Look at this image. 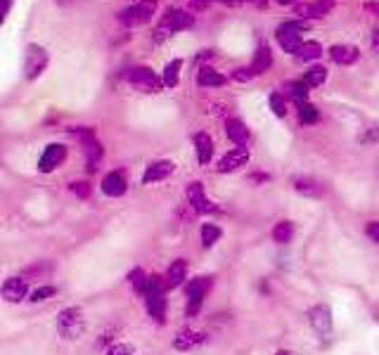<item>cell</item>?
I'll return each instance as SVG.
<instances>
[{
    "label": "cell",
    "instance_id": "cell-1",
    "mask_svg": "<svg viewBox=\"0 0 379 355\" xmlns=\"http://www.w3.org/2000/svg\"><path fill=\"white\" fill-rule=\"evenodd\" d=\"M194 24H197V15L190 12L187 8H174V5H171L157 19V26L152 28V43L162 45L169 41V38H174L176 33L194 28Z\"/></svg>",
    "mask_w": 379,
    "mask_h": 355
},
{
    "label": "cell",
    "instance_id": "cell-2",
    "mask_svg": "<svg viewBox=\"0 0 379 355\" xmlns=\"http://www.w3.org/2000/svg\"><path fill=\"white\" fill-rule=\"evenodd\" d=\"M308 21H301V19H285V21H280L278 26H275V31H273V38H275V43H278V48L283 50L285 55H296L298 53V48L303 45V41H306V36L303 33L308 31Z\"/></svg>",
    "mask_w": 379,
    "mask_h": 355
},
{
    "label": "cell",
    "instance_id": "cell-3",
    "mask_svg": "<svg viewBox=\"0 0 379 355\" xmlns=\"http://www.w3.org/2000/svg\"><path fill=\"white\" fill-rule=\"evenodd\" d=\"M157 12H159V0H133L128 8H124L121 12L117 15V21L124 28L133 31V28L147 26L149 21L157 17Z\"/></svg>",
    "mask_w": 379,
    "mask_h": 355
},
{
    "label": "cell",
    "instance_id": "cell-4",
    "mask_svg": "<svg viewBox=\"0 0 379 355\" xmlns=\"http://www.w3.org/2000/svg\"><path fill=\"white\" fill-rule=\"evenodd\" d=\"M126 83L133 90L142 95H159L164 93V81L162 73H157L152 67L147 64H133L126 71Z\"/></svg>",
    "mask_w": 379,
    "mask_h": 355
},
{
    "label": "cell",
    "instance_id": "cell-5",
    "mask_svg": "<svg viewBox=\"0 0 379 355\" xmlns=\"http://www.w3.org/2000/svg\"><path fill=\"white\" fill-rule=\"evenodd\" d=\"M85 327H88V322H85V315L78 306H67L57 313L55 329L65 341L81 339V336L85 334Z\"/></svg>",
    "mask_w": 379,
    "mask_h": 355
},
{
    "label": "cell",
    "instance_id": "cell-6",
    "mask_svg": "<svg viewBox=\"0 0 379 355\" xmlns=\"http://www.w3.org/2000/svg\"><path fill=\"white\" fill-rule=\"evenodd\" d=\"M50 64V53L41 43H28L24 48V62H22V71H24V81L33 83L45 73Z\"/></svg>",
    "mask_w": 379,
    "mask_h": 355
},
{
    "label": "cell",
    "instance_id": "cell-7",
    "mask_svg": "<svg viewBox=\"0 0 379 355\" xmlns=\"http://www.w3.org/2000/svg\"><path fill=\"white\" fill-rule=\"evenodd\" d=\"M69 159V147L65 142H48L43 147V152L38 154V162H36V171L43 175H50L55 171H60L62 166L67 164Z\"/></svg>",
    "mask_w": 379,
    "mask_h": 355
},
{
    "label": "cell",
    "instance_id": "cell-8",
    "mask_svg": "<svg viewBox=\"0 0 379 355\" xmlns=\"http://www.w3.org/2000/svg\"><path fill=\"white\" fill-rule=\"evenodd\" d=\"M337 8V0H303L292 8V15L294 19H301V21H318V19H325L327 15H332V10Z\"/></svg>",
    "mask_w": 379,
    "mask_h": 355
},
{
    "label": "cell",
    "instance_id": "cell-9",
    "mask_svg": "<svg viewBox=\"0 0 379 355\" xmlns=\"http://www.w3.org/2000/svg\"><path fill=\"white\" fill-rule=\"evenodd\" d=\"M308 324L320 339H330L335 334V318H332V308L327 303H315V306L308 308L306 313Z\"/></svg>",
    "mask_w": 379,
    "mask_h": 355
},
{
    "label": "cell",
    "instance_id": "cell-10",
    "mask_svg": "<svg viewBox=\"0 0 379 355\" xmlns=\"http://www.w3.org/2000/svg\"><path fill=\"white\" fill-rule=\"evenodd\" d=\"M185 199H187V206L194 211L197 216H211V214H218V204L211 202L209 197H206V190H204V182L199 180H192L187 182L185 187Z\"/></svg>",
    "mask_w": 379,
    "mask_h": 355
},
{
    "label": "cell",
    "instance_id": "cell-11",
    "mask_svg": "<svg viewBox=\"0 0 379 355\" xmlns=\"http://www.w3.org/2000/svg\"><path fill=\"white\" fill-rule=\"evenodd\" d=\"M28 294H31V284L24 275H10L3 284H0V299L5 303H12V306H19V303L28 301Z\"/></svg>",
    "mask_w": 379,
    "mask_h": 355
},
{
    "label": "cell",
    "instance_id": "cell-12",
    "mask_svg": "<svg viewBox=\"0 0 379 355\" xmlns=\"http://www.w3.org/2000/svg\"><path fill=\"white\" fill-rule=\"evenodd\" d=\"M251 154H249V147H230L216 164V171L221 175H230V173H237L242 171L246 164H249Z\"/></svg>",
    "mask_w": 379,
    "mask_h": 355
},
{
    "label": "cell",
    "instance_id": "cell-13",
    "mask_svg": "<svg viewBox=\"0 0 379 355\" xmlns=\"http://www.w3.org/2000/svg\"><path fill=\"white\" fill-rule=\"evenodd\" d=\"M100 192L109 199H121L128 192V175L121 168H112L102 175L100 180Z\"/></svg>",
    "mask_w": 379,
    "mask_h": 355
},
{
    "label": "cell",
    "instance_id": "cell-14",
    "mask_svg": "<svg viewBox=\"0 0 379 355\" xmlns=\"http://www.w3.org/2000/svg\"><path fill=\"white\" fill-rule=\"evenodd\" d=\"M176 162H171V159H154V162H149L145 166V171H142V185H157V182H164L169 180L171 175L176 173Z\"/></svg>",
    "mask_w": 379,
    "mask_h": 355
},
{
    "label": "cell",
    "instance_id": "cell-15",
    "mask_svg": "<svg viewBox=\"0 0 379 355\" xmlns=\"http://www.w3.org/2000/svg\"><path fill=\"white\" fill-rule=\"evenodd\" d=\"M206 341H209V334H206V331L183 327V329L176 331L171 346H174V351H178V353H190V351H194V348L204 346Z\"/></svg>",
    "mask_w": 379,
    "mask_h": 355
},
{
    "label": "cell",
    "instance_id": "cell-16",
    "mask_svg": "<svg viewBox=\"0 0 379 355\" xmlns=\"http://www.w3.org/2000/svg\"><path fill=\"white\" fill-rule=\"evenodd\" d=\"M360 48L353 43H332L330 48H327V57L332 60V64L337 67H353L358 64L360 60Z\"/></svg>",
    "mask_w": 379,
    "mask_h": 355
},
{
    "label": "cell",
    "instance_id": "cell-17",
    "mask_svg": "<svg viewBox=\"0 0 379 355\" xmlns=\"http://www.w3.org/2000/svg\"><path fill=\"white\" fill-rule=\"evenodd\" d=\"M216 279L211 277V275H194V277H190L185 282V299L187 301H206V296L211 294V289H214Z\"/></svg>",
    "mask_w": 379,
    "mask_h": 355
},
{
    "label": "cell",
    "instance_id": "cell-18",
    "mask_svg": "<svg viewBox=\"0 0 379 355\" xmlns=\"http://www.w3.org/2000/svg\"><path fill=\"white\" fill-rule=\"evenodd\" d=\"M275 64V53H273V45L268 41H258L256 43V50H254V57H251L249 67L251 71H254V76H263V73H268Z\"/></svg>",
    "mask_w": 379,
    "mask_h": 355
},
{
    "label": "cell",
    "instance_id": "cell-19",
    "mask_svg": "<svg viewBox=\"0 0 379 355\" xmlns=\"http://www.w3.org/2000/svg\"><path fill=\"white\" fill-rule=\"evenodd\" d=\"M230 83V76L223 73L221 69H216L214 64H199L197 67V85L202 90H216L223 85Z\"/></svg>",
    "mask_w": 379,
    "mask_h": 355
},
{
    "label": "cell",
    "instance_id": "cell-20",
    "mask_svg": "<svg viewBox=\"0 0 379 355\" xmlns=\"http://www.w3.org/2000/svg\"><path fill=\"white\" fill-rule=\"evenodd\" d=\"M166 291L164 294H147L145 299V311L149 315V320H152L154 324H159V327H164L166 322H169V299H166Z\"/></svg>",
    "mask_w": 379,
    "mask_h": 355
},
{
    "label": "cell",
    "instance_id": "cell-21",
    "mask_svg": "<svg viewBox=\"0 0 379 355\" xmlns=\"http://www.w3.org/2000/svg\"><path fill=\"white\" fill-rule=\"evenodd\" d=\"M223 130H226V137L230 140L233 147H249L251 142V133L246 128V123L237 116H226L223 121Z\"/></svg>",
    "mask_w": 379,
    "mask_h": 355
},
{
    "label": "cell",
    "instance_id": "cell-22",
    "mask_svg": "<svg viewBox=\"0 0 379 355\" xmlns=\"http://www.w3.org/2000/svg\"><path fill=\"white\" fill-rule=\"evenodd\" d=\"M192 147H194V154H197V162L199 166H209L214 162V154H216V142L206 130H197L192 135Z\"/></svg>",
    "mask_w": 379,
    "mask_h": 355
},
{
    "label": "cell",
    "instance_id": "cell-23",
    "mask_svg": "<svg viewBox=\"0 0 379 355\" xmlns=\"http://www.w3.org/2000/svg\"><path fill=\"white\" fill-rule=\"evenodd\" d=\"M292 190L306 199H320L325 194V185L313 175H294L292 178Z\"/></svg>",
    "mask_w": 379,
    "mask_h": 355
},
{
    "label": "cell",
    "instance_id": "cell-24",
    "mask_svg": "<svg viewBox=\"0 0 379 355\" xmlns=\"http://www.w3.org/2000/svg\"><path fill=\"white\" fill-rule=\"evenodd\" d=\"M164 279H166V287L171 289H178V287H185V282L190 279V266L185 259H176L171 261V266L166 268L164 272Z\"/></svg>",
    "mask_w": 379,
    "mask_h": 355
},
{
    "label": "cell",
    "instance_id": "cell-25",
    "mask_svg": "<svg viewBox=\"0 0 379 355\" xmlns=\"http://www.w3.org/2000/svg\"><path fill=\"white\" fill-rule=\"evenodd\" d=\"M81 150L85 159V171H88V173H97L102 162H105V145L100 142V137L85 142V145H81Z\"/></svg>",
    "mask_w": 379,
    "mask_h": 355
},
{
    "label": "cell",
    "instance_id": "cell-26",
    "mask_svg": "<svg viewBox=\"0 0 379 355\" xmlns=\"http://www.w3.org/2000/svg\"><path fill=\"white\" fill-rule=\"evenodd\" d=\"M283 95L289 100V105H301V102H308L311 100V88L301 81V78H289V81L283 83Z\"/></svg>",
    "mask_w": 379,
    "mask_h": 355
},
{
    "label": "cell",
    "instance_id": "cell-27",
    "mask_svg": "<svg viewBox=\"0 0 379 355\" xmlns=\"http://www.w3.org/2000/svg\"><path fill=\"white\" fill-rule=\"evenodd\" d=\"M183 67H185V60L183 57H174L169 60L162 69V81H164V90H176L180 85V76H183Z\"/></svg>",
    "mask_w": 379,
    "mask_h": 355
},
{
    "label": "cell",
    "instance_id": "cell-28",
    "mask_svg": "<svg viewBox=\"0 0 379 355\" xmlns=\"http://www.w3.org/2000/svg\"><path fill=\"white\" fill-rule=\"evenodd\" d=\"M325 53H327V50L323 48V43L315 41V38H306L294 57H296V62H301V64L308 67V64H318L320 57H323Z\"/></svg>",
    "mask_w": 379,
    "mask_h": 355
},
{
    "label": "cell",
    "instance_id": "cell-29",
    "mask_svg": "<svg viewBox=\"0 0 379 355\" xmlns=\"http://www.w3.org/2000/svg\"><path fill=\"white\" fill-rule=\"evenodd\" d=\"M294 110H296L298 123H301L303 128H311V125H318L320 121H323V114H320L318 105H313L311 100H308V102H301V105H296Z\"/></svg>",
    "mask_w": 379,
    "mask_h": 355
},
{
    "label": "cell",
    "instance_id": "cell-30",
    "mask_svg": "<svg viewBox=\"0 0 379 355\" xmlns=\"http://www.w3.org/2000/svg\"><path fill=\"white\" fill-rule=\"evenodd\" d=\"M327 78H330V69H327L325 64H308L306 71L301 73V81L308 85V88H320V85L327 83Z\"/></svg>",
    "mask_w": 379,
    "mask_h": 355
},
{
    "label": "cell",
    "instance_id": "cell-31",
    "mask_svg": "<svg viewBox=\"0 0 379 355\" xmlns=\"http://www.w3.org/2000/svg\"><path fill=\"white\" fill-rule=\"evenodd\" d=\"M223 239V227L218 225V223H202V227H199V242H202V249H214V246Z\"/></svg>",
    "mask_w": 379,
    "mask_h": 355
},
{
    "label": "cell",
    "instance_id": "cell-32",
    "mask_svg": "<svg viewBox=\"0 0 379 355\" xmlns=\"http://www.w3.org/2000/svg\"><path fill=\"white\" fill-rule=\"evenodd\" d=\"M294 234H296V225H294V220H278L273 225V230H271V237H273V242L275 244H280V246H285V244H289L292 239H294Z\"/></svg>",
    "mask_w": 379,
    "mask_h": 355
},
{
    "label": "cell",
    "instance_id": "cell-33",
    "mask_svg": "<svg viewBox=\"0 0 379 355\" xmlns=\"http://www.w3.org/2000/svg\"><path fill=\"white\" fill-rule=\"evenodd\" d=\"M126 282H128V287L133 289L135 294L140 296V299H145L149 275L142 270V268H133V270H128V275H126Z\"/></svg>",
    "mask_w": 379,
    "mask_h": 355
},
{
    "label": "cell",
    "instance_id": "cell-34",
    "mask_svg": "<svg viewBox=\"0 0 379 355\" xmlns=\"http://www.w3.org/2000/svg\"><path fill=\"white\" fill-rule=\"evenodd\" d=\"M268 110L275 119H287V114H289V100L283 95V90H273L271 95H268Z\"/></svg>",
    "mask_w": 379,
    "mask_h": 355
},
{
    "label": "cell",
    "instance_id": "cell-35",
    "mask_svg": "<svg viewBox=\"0 0 379 355\" xmlns=\"http://www.w3.org/2000/svg\"><path fill=\"white\" fill-rule=\"evenodd\" d=\"M57 289L55 284H38V287L31 289V294H28V303H33V306H38V303H45L50 299H55L57 296Z\"/></svg>",
    "mask_w": 379,
    "mask_h": 355
},
{
    "label": "cell",
    "instance_id": "cell-36",
    "mask_svg": "<svg viewBox=\"0 0 379 355\" xmlns=\"http://www.w3.org/2000/svg\"><path fill=\"white\" fill-rule=\"evenodd\" d=\"M67 133L71 135L78 145H85V142H90L97 137V130L93 128V125H71V128H67Z\"/></svg>",
    "mask_w": 379,
    "mask_h": 355
},
{
    "label": "cell",
    "instance_id": "cell-37",
    "mask_svg": "<svg viewBox=\"0 0 379 355\" xmlns=\"http://www.w3.org/2000/svg\"><path fill=\"white\" fill-rule=\"evenodd\" d=\"M69 192L74 194L76 199H90L93 197V185H90L88 180H71L69 182Z\"/></svg>",
    "mask_w": 379,
    "mask_h": 355
},
{
    "label": "cell",
    "instance_id": "cell-38",
    "mask_svg": "<svg viewBox=\"0 0 379 355\" xmlns=\"http://www.w3.org/2000/svg\"><path fill=\"white\" fill-rule=\"evenodd\" d=\"M50 270H53V266H50V263L38 261V263H33V266L24 268V270H22L19 275H24L26 279H33V277H45V275H50Z\"/></svg>",
    "mask_w": 379,
    "mask_h": 355
},
{
    "label": "cell",
    "instance_id": "cell-39",
    "mask_svg": "<svg viewBox=\"0 0 379 355\" xmlns=\"http://www.w3.org/2000/svg\"><path fill=\"white\" fill-rule=\"evenodd\" d=\"M254 71H251V67L249 64H244V67H235L233 71H230V81L235 83H251L254 81Z\"/></svg>",
    "mask_w": 379,
    "mask_h": 355
},
{
    "label": "cell",
    "instance_id": "cell-40",
    "mask_svg": "<svg viewBox=\"0 0 379 355\" xmlns=\"http://www.w3.org/2000/svg\"><path fill=\"white\" fill-rule=\"evenodd\" d=\"M105 355H135V348L130 346V343H126V341H117V343H112V346L107 348Z\"/></svg>",
    "mask_w": 379,
    "mask_h": 355
},
{
    "label": "cell",
    "instance_id": "cell-41",
    "mask_svg": "<svg viewBox=\"0 0 379 355\" xmlns=\"http://www.w3.org/2000/svg\"><path fill=\"white\" fill-rule=\"evenodd\" d=\"M112 343H117V331L107 329V331H102V334H100V339L95 341V346L102 348V351H107V348L112 346Z\"/></svg>",
    "mask_w": 379,
    "mask_h": 355
},
{
    "label": "cell",
    "instance_id": "cell-42",
    "mask_svg": "<svg viewBox=\"0 0 379 355\" xmlns=\"http://www.w3.org/2000/svg\"><path fill=\"white\" fill-rule=\"evenodd\" d=\"M358 142L360 145H375V142H379V123L377 125H372V128H367L363 135L358 137Z\"/></svg>",
    "mask_w": 379,
    "mask_h": 355
},
{
    "label": "cell",
    "instance_id": "cell-43",
    "mask_svg": "<svg viewBox=\"0 0 379 355\" xmlns=\"http://www.w3.org/2000/svg\"><path fill=\"white\" fill-rule=\"evenodd\" d=\"M211 5H214V0H185V8L190 12H204V10H209Z\"/></svg>",
    "mask_w": 379,
    "mask_h": 355
},
{
    "label": "cell",
    "instance_id": "cell-44",
    "mask_svg": "<svg viewBox=\"0 0 379 355\" xmlns=\"http://www.w3.org/2000/svg\"><path fill=\"white\" fill-rule=\"evenodd\" d=\"M271 180H273V175L266 173V171H251V173H249V182H251V185H256V187L266 185V182H271Z\"/></svg>",
    "mask_w": 379,
    "mask_h": 355
},
{
    "label": "cell",
    "instance_id": "cell-45",
    "mask_svg": "<svg viewBox=\"0 0 379 355\" xmlns=\"http://www.w3.org/2000/svg\"><path fill=\"white\" fill-rule=\"evenodd\" d=\"M12 8H15V0H0V28L5 26L10 12H12Z\"/></svg>",
    "mask_w": 379,
    "mask_h": 355
},
{
    "label": "cell",
    "instance_id": "cell-46",
    "mask_svg": "<svg viewBox=\"0 0 379 355\" xmlns=\"http://www.w3.org/2000/svg\"><path fill=\"white\" fill-rule=\"evenodd\" d=\"M365 234L370 242H375L379 246V220H370L365 223Z\"/></svg>",
    "mask_w": 379,
    "mask_h": 355
},
{
    "label": "cell",
    "instance_id": "cell-47",
    "mask_svg": "<svg viewBox=\"0 0 379 355\" xmlns=\"http://www.w3.org/2000/svg\"><path fill=\"white\" fill-rule=\"evenodd\" d=\"M216 60V50H211V48H206V50H199V55L194 57V62H197V67L199 64H211V62Z\"/></svg>",
    "mask_w": 379,
    "mask_h": 355
},
{
    "label": "cell",
    "instance_id": "cell-48",
    "mask_svg": "<svg viewBox=\"0 0 379 355\" xmlns=\"http://www.w3.org/2000/svg\"><path fill=\"white\" fill-rule=\"evenodd\" d=\"M363 10L367 15H372V17H377V19H379V0H365Z\"/></svg>",
    "mask_w": 379,
    "mask_h": 355
},
{
    "label": "cell",
    "instance_id": "cell-49",
    "mask_svg": "<svg viewBox=\"0 0 379 355\" xmlns=\"http://www.w3.org/2000/svg\"><path fill=\"white\" fill-rule=\"evenodd\" d=\"M246 3H249L251 8H256V10H266L268 5H271V0H246Z\"/></svg>",
    "mask_w": 379,
    "mask_h": 355
},
{
    "label": "cell",
    "instance_id": "cell-50",
    "mask_svg": "<svg viewBox=\"0 0 379 355\" xmlns=\"http://www.w3.org/2000/svg\"><path fill=\"white\" fill-rule=\"evenodd\" d=\"M214 3H221V5H226V8H239V5H244L246 0H214Z\"/></svg>",
    "mask_w": 379,
    "mask_h": 355
},
{
    "label": "cell",
    "instance_id": "cell-51",
    "mask_svg": "<svg viewBox=\"0 0 379 355\" xmlns=\"http://www.w3.org/2000/svg\"><path fill=\"white\" fill-rule=\"evenodd\" d=\"M275 5H280V8H294V5L303 3V0H273Z\"/></svg>",
    "mask_w": 379,
    "mask_h": 355
},
{
    "label": "cell",
    "instance_id": "cell-52",
    "mask_svg": "<svg viewBox=\"0 0 379 355\" xmlns=\"http://www.w3.org/2000/svg\"><path fill=\"white\" fill-rule=\"evenodd\" d=\"M372 50L379 53V24L372 28Z\"/></svg>",
    "mask_w": 379,
    "mask_h": 355
},
{
    "label": "cell",
    "instance_id": "cell-53",
    "mask_svg": "<svg viewBox=\"0 0 379 355\" xmlns=\"http://www.w3.org/2000/svg\"><path fill=\"white\" fill-rule=\"evenodd\" d=\"M372 320H375V324H379V303L372 306Z\"/></svg>",
    "mask_w": 379,
    "mask_h": 355
},
{
    "label": "cell",
    "instance_id": "cell-54",
    "mask_svg": "<svg viewBox=\"0 0 379 355\" xmlns=\"http://www.w3.org/2000/svg\"><path fill=\"white\" fill-rule=\"evenodd\" d=\"M275 355H294V353H292V351H278Z\"/></svg>",
    "mask_w": 379,
    "mask_h": 355
},
{
    "label": "cell",
    "instance_id": "cell-55",
    "mask_svg": "<svg viewBox=\"0 0 379 355\" xmlns=\"http://www.w3.org/2000/svg\"><path fill=\"white\" fill-rule=\"evenodd\" d=\"M57 3H62V5H67V3H74V0H57Z\"/></svg>",
    "mask_w": 379,
    "mask_h": 355
}]
</instances>
